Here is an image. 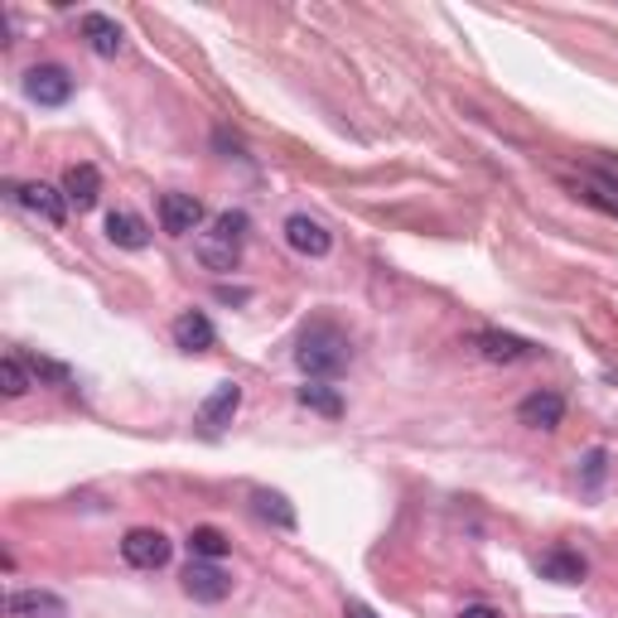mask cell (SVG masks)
I'll return each mask as SVG.
<instances>
[{"label":"cell","mask_w":618,"mask_h":618,"mask_svg":"<svg viewBox=\"0 0 618 618\" xmlns=\"http://www.w3.org/2000/svg\"><path fill=\"white\" fill-rule=\"evenodd\" d=\"M10 198H15L20 208H29L35 218H44L49 228H63V222H69V198H63V189L44 184V179H29V184H10Z\"/></svg>","instance_id":"277c9868"},{"label":"cell","mask_w":618,"mask_h":618,"mask_svg":"<svg viewBox=\"0 0 618 618\" xmlns=\"http://www.w3.org/2000/svg\"><path fill=\"white\" fill-rule=\"evenodd\" d=\"M295 397H300V407H310V411L329 415V421H339V415H343L339 391H334V387H324V381H305V387H300Z\"/></svg>","instance_id":"d6986e66"},{"label":"cell","mask_w":618,"mask_h":618,"mask_svg":"<svg viewBox=\"0 0 618 618\" xmlns=\"http://www.w3.org/2000/svg\"><path fill=\"white\" fill-rule=\"evenodd\" d=\"M121 556H126V566H136V570H165L174 556V542L160 532V526H131V532L121 536Z\"/></svg>","instance_id":"3957f363"},{"label":"cell","mask_w":618,"mask_h":618,"mask_svg":"<svg viewBox=\"0 0 618 618\" xmlns=\"http://www.w3.org/2000/svg\"><path fill=\"white\" fill-rule=\"evenodd\" d=\"M29 373H35V381H49V387H63V391H69L73 387V373H69V367H63V363H53V358H29Z\"/></svg>","instance_id":"7402d4cb"},{"label":"cell","mask_w":618,"mask_h":618,"mask_svg":"<svg viewBox=\"0 0 618 618\" xmlns=\"http://www.w3.org/2000/svg\"><path fill=\"white\" fill-rule=\"evenodd\" d=\"M295 363H300V373H310V377H339L348 367V334L329 319H314L310 329L300 334Z\"/></svg>","instance_id":"7a4b0ae2"},{"label":"cell","mask_w":618,"mask_h":618,"mask_svg":"<svg viewBox=\"0 0 618 618\" xmlns=\"http://www.w3.org/2000/svg\"><path fill=\"white\" fill-rule=\"evenodd\" d=\"M97 194H102V174H97V165H69V174H63V198H69V208L87 213L97 204Z\"/></svg>","instance_id":"4fadbf2b"},{"label":"cell","mask_w":618,"mask_h":618,"mask_svg":"<svg viewBox=\"0 0 618 618\" xmlns=\"http://www.w3.org/2000/svg\"><path fill=\"white\" fill-rule=\"evenodd\" d=\"M604 474H609V449H590V455H584V469H580V483H584V488H599V483H604Z\"/></svg>","instance_id":"603a6c76"},{"label":"cell","mask_w":618,"mask_h":618,"mask_svg":"<svg viewBox=\"0 0 618 618\" xmlns=\"http://www.w3.org/2000/svg\"><path fill=\"white\" fill-rule=\"evenodd\" d=\"M29 387H35V373L25 367V358H20V353H5V358H0V391H5L10 401H20Z\"/></svg>","instance_id":"ac0fdd59"},{"label":"cell","mask_w":618,"mask_h":618,"mask_svg":"<svg viewBox=\"0 0 618 618\" xmlns=\"http://www.w3.org/2000/svg\"><path fill=\"white\" fill-rule=\"evenodd\" d=\"M459 618H502V614H498V609H488V604H469V609L459 614Z\"/></svg>","instance_id":"cb8c5ba5"},{"label":"cell","mask_w":618,"mask_h":618,"mask_svg":"<svg viewBox=\"0 0 618 618\" xmlns=\"http://www.w3.org/2000/svg\"><path fill=\"white\" fill-rule=\"evenodd\" d=\"M286 242L295 246L300 256H314V262H319V256H329V252H334V238H329V228H324V222H314L310 213H290V218H286Z\"/></svg>","instance_id":"30bf717a"},{"label":"cell","mask_w":618,"mask_h":618,"mask_svg":"<svg viewBox=\"0 0 618 618\" xmlns=\"http://www.w3.org/2000/svg\"><path fill=\"white\" fill-rule=\"evenodd\" d=\"M107 238L126 252H145L150 246V228H145L141 213H126V208H111L107 213Z\"/></svg>","instance_id":"5bb4252c"},{"label":"cell","mask_w":618,"mask_h":618,"mask_svg":"<svg viewBox=\"0 0 618 618\" xmlns=\"http://www.w3.org/2000/svg\"><path fill=\"white\" fill-rule=\"evenodd\" d=\"M343 618H377L367 604H358V599H348V609H343Z\"/></svg>","instance_id":"d4e9b609"},{"label":"cell","mask_w":618,"mask_h":618,"mask_svg":"<svg viewBox=\"0 0 618 618\" xmlns=\"http://www.w3.org/2000/svg\"><path fill=\"white\" fill-rule=\"evenodd\" d=\"M204 204H198L194 194H160V222L170 238H189V232L204 228Z\"/></svg>","instance_id":"9c48e42d"},{"label":"cell","mask_w":618,"mask_h":618,"mask_svg":"<svg viewBox=\"0 0 618 618\" xmlns=\"http://www.w3.org/2000/svg\"><path fill=\"white\" fill-rule=\"evenodd\" d=\"M184 594L198 604H218L232 594V575L218 566V560H189L184 570Z\"/></svg>","instance_id":"8992f818"},{"label":"cell","mask_w":618,"mask_h":618,"mask_svg":"<svg viewBox=\"0 0 618 618\" xmlns=\"http://www.w3.org/2000/svg\"><path fill=\"white\" fill-rule=\"evenodd\" d=\"M536 570H542V580H556V584H580L584 575H590V566H584L580 550H566V546L546 550V556L536 560Z\"/></svg>","instance_id":"2e32d148"},{"label":"cell","mask_w":618,"mask_h":618,"mask_svg":"<svg viewBox=\"0 0 618 618\" xmlns=\"http://www.w3.org/2000/svg\"><path fill=\"white\" fill-rule=\"evenodd\" d=\"M170 334H174V343L184 348V353H208L213 343H218V334H213V319L204 310H184L179 319L170 324Z\"/></svg>","instance_id":"8fae6325"},{"label":"cell","mask_w":618,"mask_h":618,"mask_svg":"<svg viewBox=\"0 0 618 618\" xmlns=\"http://www.w3.org/2000/svg\"><path fill=\"white\" fill-rule=\"evenodd\" d=\"M228 536L218 532V526H194V532H189V550H194V560H222L228 556Z\"/></svg>","instance_id":"ffe728a7"},{"label":"cell","mask_w":618,"mask_h":618,"mask_svg":"<svg viewBox=\"0 0 618 618\" xmlns=\"http://www.w3.org/2000/svg\"><path fill=\"white\" fill-rule=\"evenodd\" d=\"M25 93H29V102H39V107H63L73 97V77H69V69H59V63H35V69L25 73Z\"/></svg>","instance_id":"52a82bcc"},{"label":"cell","mask_w":618,"mask_h":618,"mask_svg":"<svg viewBox=\"0 0 618 618\" xmlns=\"http://www.w3.org/2000/svg\"><path fill=\"white\" fill-rule=\"evenodd\" d=\"M252 502H256V512H262L266 522H276V526H280V532H290V526H295V508H290V502L280 498V493L256 488V493H252Z\"/></svg>","instance_id":"44dd1931"},{"label":"cell","mask_w":618,"mask_h":618,"mask_svg":"<svg viewBox=\"0 0 618 618\" xmlns=\"http://www.w3.org/2000/svg\"><path fill=\"white\" fill-rule=\"evenodd\" d=\"M246 228H252V218H246L242 208H232V213H218V218L208 222V232H198V242H194V252H198V262L208 266V271H238V262H242V242H246Z\"/></svg>","instance_id":"6da1fadb"},{"label":"cell","mask_w":618,"mask_h":618,"mask_svg":"<svg viewBox=\"0 0 618 618\" xmlns=\"http://www.w3.org/2000/svg\"><path fill=\"white\" fill-rule=\"evenodd\" d=\"M83 39L93 53H102V59H117L121 49H126V35H121V25L111 15H83Z\"/></svg>","instance_id":"9a60e30c"},{"label":"cell","mask_w":618,"mask_h":618,"mask_svg":"<svg viewBox=\"0 0 618 618\" xmlns=\"http://www.w3.org/2000/svg\"><path fill=\"white\" fill-rule=\"evenodd\" d=\"M469 343H474V353L488 358V363H526V358L542 353L532 339H517L508 329H478Z\"/></svg>","instance_id":"5b68a950"},{"label":"cell","mask_w":618,"mask_h":618,"mask_svg":"<svg viewBox=\"0 0 618 618\" xmlns=\"http://www.w3.org/2000/svg\"><path fill=\"white\" fill-rule=\"evenodd\" d=\"M5 614L10 618H63V599L44 590H15L5 599Z\"/></svg>","instance_id":"e0dca14e"},{"label":"cell","mask_w":618,"mask_h":618,"mask_svg":"<svg viewBox=\"0 0 618 618\" xmlns=\"http://www.w3.org/2000/svg\"><path fill=\"white\" fill-rule=\"evenodd\" d=\"M238 407H242V387H238V381H222V387L213 391L204 407H198V425H204L208 435H218L222 425H232V415H238Z\"/></svg>","instance_id":"7c38bea8"},{"label":"cell","mask_w":618,"mask_h":618,"mask_svg":"<svg viewBox=\"0 0 618 618\" xmlns=\"http://www.w3.org/2000/svg\"><path fill=\"white\" fill-rule=\"evenodd\" d=\"M517 421H522L526 431H556V425L566 421V397H560V391H550V387L532 391V397L517 401Z\"/></svg>","instance_id":"ba28073f"}]
</instances>
